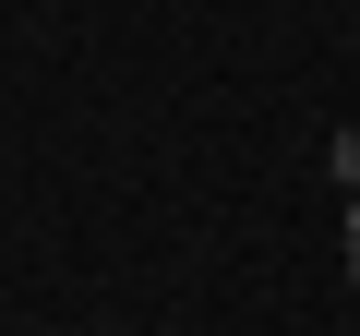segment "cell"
<instances>
[{
  "label": "cell",
  "mask_w": 360,
  "mask_h": 336,
  "mask_svg": "<svg viewBox=\"0 0 360 336\" xmlns=\"http://www.w3.org/2000/svg\"><path fill=\"white\" fill-rule=\"evenodd\" d=\"M336 181H348V193H360V132H336Z\"/></svg>",
  "instance_id": "1"
},
{
  "label": "cell",
  "mask_w": 360,
  "mask_h": 336,
  "mask_svg": "<svg viewBox=\"0 0 360 336\" xmlns=\"http://www.w3.org/2000/svg\"><path fill=\"white\" fill-rule=\"evenodd\" d=\"M348 276H360V193H348Z\"/></svg>",
  "instance_id": "2"
}]
</instances>
